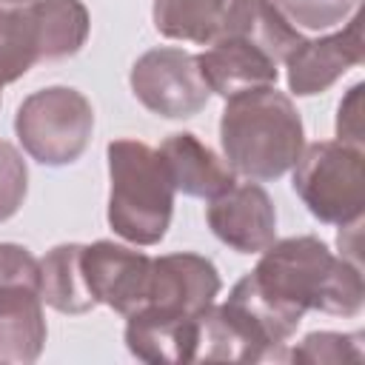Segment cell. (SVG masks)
Returning a JSON list of instances; mask_svg holds the SVG:
<instances>
[{
	"label": "cell",
	"instance_id": "18",
	"mask_svg": "<svg viewBox=\"0 0 365 365\" xmlns=\"http://www.w3.org/2000/svg\"><path fill=\"white\" fill-rule=\"evenodd\" d=\"M234 0H154V29L168 40L208 46Z\"/></svg>",
	"mask_w": 365,
	"mask_h": 365
},
{
	"label": "cell",
	"instance_id": "7",
	"mask_svg": "<svg viewBox=\"0 0 365 365\" xmlns=\"http://www.w3.org/2000/svg\"><path fill=\"white\" fill-rule=\"evenodd\" d=\"M151 257L120 245L114 240H97L83 245V277L94 302L128 317L140 311L148 299L151 285Z\"/></svg>",
	"mask_w": 365,
	"mask_h": 365
},
{
	"label": "cell",
	"instance_id": "15",
	"mask_svg": "<svg viewBox=\"0 0 365 365\" xmlns=\"http://www.w3.org/2000/svg\"><path fill=\"white\" fill-rule=\"evenodd\" d=\"M43 60L37 0H0V88Z\"/></svg>",
	"mask_w": 365,
	"mask_h": 365
},
{
	"label": "cell",
	"instance_id": "10",
	"mask_svg": "<svg viewBox=\"0 0 365 365\" xmlns=\"http://www.w3.org/2000/svg\"><path fill=\"white\" fill-rule=\"evenodd\" d=\"M205 220L214 237L237 254H259L277 240V208L257 182H234L208 200Z\"/></svg>",
	"mask_w": 365,
	"mask_h": 365
},
{
	"label": "cell",
	"instance_id": "14",
	"mask_svg": "<svg viewBox=\"0 0 365 365\" xmlns=\"http://www.w3.org/2000/svg\"><path fill=\"white\" fill-rule=\"evenodd\" d=\"M46 317L40 288L0 291V362L29 365L43 354Z\"/></svg>",
	"mask_w": 365,
	"mask_h": 365
},
{
	"label": "cell",
	"instance_id": "22",
	"mask_svg": "<svg viewBox=\"0 0 365 365\" xmlns=\"http://www.w3.org/2000/svg\"><path fill=\"white\" fill-rule=\"evenodd\" d=\"M29 191V168L26 160L20 157V151L0 140V222L11 220Z\"/></svg>",
	"mask_w": 365,
	"mask_h": 365
},
{
	"label": "cell",
	"instance_id": "8",
	"mask_svg": "<svg viewBox=\"0 0 365 365\" xmlns=\"http://www.w3.org/2000/svg\"><path fill=\"white\" fill-rule=\"evenodd\" d=\"M282 63L291 94L314 97L328 91L345 71L362 63V14L354 11V17L334 34L314 40L302 37Z\"/></svg>",
	"mask_w": 365,
	"mask_h": 365
},
{
	"label": "cell",
	"instance_id": "20",
	"mask_svg": "<svg viewBox=\"0 0 365 365\" xmlns=\"http://www.w3.org/2000/svg\"><path fill=\"white\" fill-rule=\"evenodd\" d=\"M362 334H336V331H314L308 334L291 354V362L308 365H339V362H362Z\"/></svg>",
	"mask_w": 365,
	"mask_h": 365
},
{
	"label": "cell",
	"instance_id": "3",
	"mask_svg": "<svg viewBox=\"0 0 365 365\" xmlns=\"http://www.w3.org/2000/svg\"><path fill=\"white\" fill-rule=\"evenodd\" d=\"M108 157V225L131 245H157L174 214V185L157 148L123 137L111 140Z\"/></svg>",
	"mask_w": 365,
	"mask_h": 365
},
{
	"label": "cell",
	"instance_id": "21",
	"mask_svg": "<svg viewBox=\"0 0 365 365\" xmlns=\"http://www.w3.org/2000/svg\"><path fill=\"white\" fill-rule=\"evenodd\" d=\"M271 3L294 29H305V31L334 29L356 9V0H271Z\"/></svg>",
	"mask_w": 365,
	"mask_h": 365
},
{
	"label": "cell",
	"instance_id": "1",
	"mask_svg": "<svg viewBox=\"0 0 365 365\" xmlns=\"http://www.w3.org/2000/svg\"><path fill=\"white\" fill-rule=\"evenodd\" d=\"M248 271L254 288L288 319L302 322L305 311L356 317L365 302L362 268L336 257L319 237L302 234L274 240Z\"/></svg>",
	"mask_w": 365,
	"mask_h": 365
},
{
	"label": "cell",
	"instance_id": "9",
	"mask_svg": "<svg viewBox=\"0 0 365 365\" xmlns=\"http://www.w3.org/2000/svg\"><path fill=\"white\" fill-rule=\"evenodd\" d=\"M220 288V274L208 257L191 251L163 254L151 262V285L145 305L165 314L202 319L205 311L214 305Z\"/></svg>",
	"mask_w": 365,
	"mask_h": 365
},
{
	"label": "cell",
	"instance_id": "6",
	"mask_svg": "<svg viewBox=\"0 0 365 365\" xmlns=\"http://www.w3.org/2000/svg\"><path fill=\"white\" fill-rule=\"evenodd\" d=\"M134 97L157 117L185 120L205 108L211 91L200 74L197 54L174 46H160L137 57L131 66Z\"/></svg>",
	"mask_w": 365,
	"mask_h": 365
},
{
	"label": "cell",
	"instance_id": "12",
	"mask_svg": "<svg viewBox=\"0 0 365 365\" xmlns=\"http://www.w3.org/2000/svg\"><path fill=\"white\" fill-rule=\"evenodd\" d=\"M125 348L131 356L154 365H182L197 359L200 319L140 308L125 317Z\"/></svg>",
	"mask_w": 365,
	"mask_h": 365
},
{
	"label": "cell",
	"instance_id": "17",
	"mask_svg": "<svg viewBox=\"0 0 365 365\" xmlns=\"http://www.w3.org/2000/svg\"><path fill=\"white\" fill-rule=\"evenodd\" d=\"M220 34L245 37L262 51H268L277 63H282L288 51L302 40L299 29H294L271 0H234L228 6Z\"/></svg>",
	"mask_w": 365,
	"mask_h": 365
},
{
	"label": "cell",
	"instance_id": "5",
	"mask_svg": "<svg viewBox=\"0 0 365 365\" xmlns=\"http://www.w3.org/2000/svg\"><path fill=\"white\" fill-rule=\"evenodd\" d=\"M14 131L23 151L40 165H68L88 148L94 108L83 91L48 86L20 103L14 114Z\"/></svg>",
	"mask_w": 365,
	"mask_h": 365
},
{
	"label": "cell",
	"instance_id": "19",
	"mask_svg": "<svg viewBox=\"0 0 365 365\" xmlns=\"http://www.w3.org/2000/svg\"><path fill=\"white\" fill-rule=\"evenodd\" d=\"M37 17L43 60H63L86 46L91 17L83 0H37Z\"/></svg>",
	"mask_w": 365,
	"mask_h": 365
},
{
	"label": "cell",
	"instance_id": "11",
	"mask_svg": "<svg viewBox=\"0 0 365 365\" xmlns=\"http://www.w3.org/2000/svg\"><path fill=\"white\" fill-rule=\"evenodd\" d=\"M197 66L208 91L225 100L251 88L277 86L279 77V63L268 51L237 34L214 37L208 48L197 54Z\"/></svg>",
	"mask_w": 365,
	"mask_h": 365
},
{
	"label": "cell",
	"instance_id": "2",
	"mask_svg": "<svg viewBox=\"0 0 365 365\" xmlns=\"http://www.w3.org/2000/svg\"><path fill=\"white\" fill-rule=\"evenodd\" d=\"M220 145L234 174L248 180H277L305 148L302 117L294 100L277 86L251 88L225 100L220 117Z\"/></svg>",
	"mask_w": 365,
	"mask_h": 365
},
{
	"label": "cell",
	"instance_id": "23",
	"mask_svg": "<svg viewBox=\"0 0 365 365\" xmlns=\"http://www.w3.org/2000/svg\"><path fill=\"white\" fill-rule=\"evenodd\" d=\"M362 91L365 86L356 83L339 103L336 111V140L362 148Z\"/></svg>",
	"mask_w": 365,
	"mask_h": 365
},
{
	"label": "cell",
	"instance_id": "4",
	"mask_svg": "<svg viewBox=\"0 0 365 365\" xmlns=\"http://www.w3.org/2000/svg\"><path fill=\"white\" fill-rule=\"evenodd\" d=\"M294 191L305 208L328 225L362 220L365 154L342 140H319L302 148L294 163Z\"/></svg>",
	"mask_w": 365,
	"mask_h": 365
},
{
	"label": "cell",
	"instance_id": "13",
	"mask_svg": "<svg viewBox=\"0 0 365 365\" xmlns=\"http://www.w3.org/2000/svg\"><path fill=\"white\" fill-rule=\"evenodd\" d=\"M157 151L165 163L174 191H182L188 197L214 200L237 182V174L225 163V157H220L191 131L168 134Z\"/></svg>",
	"mask_w": 365,
	"mask_h": 365
},
{
	"label": "cell",
	"instance_id": "16",
	"mask_svg": "<svg viewBox=\"0 0 365 365\" xmlns=\"http://www.w3.org/2000/svg\"><path fill=\"white\" fill-rule=\"evenodd\" d=\"M40 297L48 308L60 314H86L97 305L83 277L80 242L54 245L40 259Z\"/></svg>",
	"mask_w": 365,
	"mask_h": 365
}]
</instances>
